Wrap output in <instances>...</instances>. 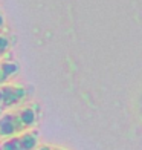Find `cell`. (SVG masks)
Segmentation results:
<instances>
[{
    "label": "cell",
    "mask_w": 142,
    "mask_h": 150,
    "mask_svg": "<svg viewBox=\"0 0 142 150\" xmlns=\"http://www.w3.org/2000/svg\"><path fill=\"white\" fill-rule=\"evenodd\" d=\"M38 104H22L11 110H6L0 117V138H8L32 130L38 124Z\"/></svg>",
    "instance_id": "obj_1"
},
{
    "label": "cell",
    "mask_w": 142,
    "mask_h": 150,
    "mask_svg": "<svg viewBox=\"0 0 142 150\" xmlns=\"http://www.w3.org/2000/svg\"><path fill=\"white\" fill-rule=\"evenodd\" d=\"M29 98V91L25 86L6 83L0 86V110H11L14 107L25 104Z\"/></svg>",
    "instance_id": "obj_2"
},
{
    "label": "cell",
    "mask_w": 142,
    "mask_h": 150,
    "mask_svg": "<svg viewBox=\"0 0 142 150\" xmlns=\"http://www.w3.org/2000/svg\"><path fill=\"white\" fill-rule=\"evenodd\" d=\"M38 146V133L28 130L25 133L0 139V150H35Z\"/></svg>",
    "instance_id": "obj_3"
},
{
    "label": "cell",
    "mask_w": 142,
    "mask_h": 150,
    "mask_svg": "<svg viewBox=\"0 0 142 150\" xmlns=\"http://www.w3.org/2000/svg\"><path fill=\"white\" fill-rule=\"evenodd\" d=\"M20 71V66L14 60H2L0 61V86L9 83L11 78H14Z\"/></svg>",
    "instance_id": "obj_4"
},
{
    "label": "cell",
    "mask_w": 142,
    "mask_h": 150,
    "mask_svg": "<svg viewBox=\"0 0 142 150\" xmlns=\"http://www.w3.org/2000/svg\"><path fill=\"white\" fill-rule=\"evenodd\" d=\"M11 46H12L11 38L8 35H5V34H0V61L5 60L6 54H8L9 49H11Z\"/></svg>",
    "instance_id": "obj_5"
},
{
    "label": "cell",
    "mask_w": 142,
    "mask_h": 150,
    "mask_svg": "<svg viewBox=\"0 0 142 150\" xmlns=\"http://www.w3.org/2000/svg\"><path fill=\"white\" fill-rule=\"evenodd\" d=\"M35 150H66V149L57 147V146H49V144H41V146H37Z\"/></svg>",
    "instance_id": "obj_6"
},
{
    "label": "cell",
    "mask_w": 142,
    "mask_h": 150,
    "mask_svg": "<svg viewBox=\"0 0 142 150\" xmlns=\"http://www.w3.org/2000/svg\"><path fill=\"white\" fill-rule=\"evenodd\" d=\"M3 26H5V18H3V14L0 12V29H2Z\"/></svg>",
    "instance_id": "obj_7"
}]
</instances>
